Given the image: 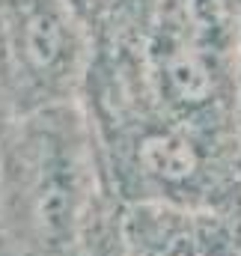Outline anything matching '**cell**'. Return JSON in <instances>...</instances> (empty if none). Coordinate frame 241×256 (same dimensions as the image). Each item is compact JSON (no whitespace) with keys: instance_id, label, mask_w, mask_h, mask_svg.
Segmentation results:
<instances>
[{"instance_id":"1","label":"cell","mask_w":241,"mask_h":256,"mask_svg":"<svg viewBox=\"0 0 241 256\" xmlns=\"http://www.w3.org/2000/svg\"><path fill=\"white\" fill-rule=\"evenodd\" d=\"M122 206L104 176L92 126L54 104L0 137V208L24 256H72Z\"/></svg>"},{"instance_id":"2","label":"cell","mask_w":241,"mask_h":256,"mask_svg":"<svg viewBox=\"0 0 241 256\" xmlns=\"http://www.w3.org/2000/svg\"><path fill=\"white\" fill-rule=\"evenodd\" d=\"M125 256H241V212L122 206Z\"/></svg>"},{"instance_id":"3","label":"cell","mask_w":241,"mask_h":256,"mask_svg":"<svg viewBox=\"0 0 241 256\" xmlns=\"http://www.w3.org/2000/svg\"><path fill=\"white\" fill-rule=\"evenodd\" d=\"M0 256H24L18 250L15 236H12V230H9V224L3 218V208H0Z\"/></svg>"}]
</instances>
